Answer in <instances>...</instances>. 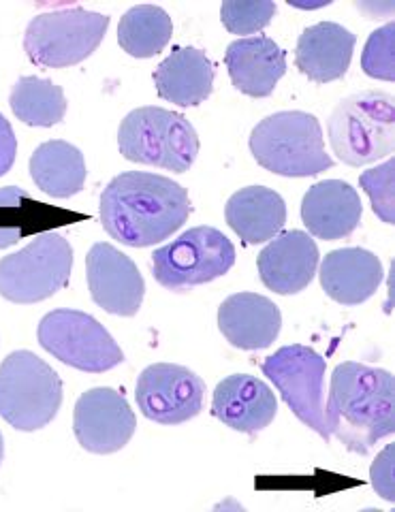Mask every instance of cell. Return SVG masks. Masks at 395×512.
Wrapping results in <instances>:
<instances>
[{"label": "cell", "instance_id": "obj_1", "mask_svg": "<svg viewBox=\"0 0 395 512\" xmlns=\"http://www.w3.org/2000/svg\"><path fill=\"white\" fill-rule=\"evenodd\" d=\"M99 214L103 229L120 244L146 248L182 227L191 216V199L165 175L126 171L103 190Z\"/></svg>", "mask_w": 395, "mask_h": 512}, {"label": "cell", "instance_id": "obj_2", "mask_svg": "<svg viewBox=\"0 0 395 512\" xmlns=\"http://www.w3.org/2000/svg\"><path fill=\"white\" fill-rule=\"evenodd\" d=\"M325 425L349 451L366 455L395 429V384L381 367L340 363L331 376Z\"/></svg>", "mask_w": 395, "mask_h": 512}, {"label": "cell", "instance_id": "obj_3", "mask_svg": "<svg viewBox=\"0 0 395 512\" xmlns=\"http://www.w3.org/2000/svg\"><path fill=\"white\" fill-rule=\"evenodd\" d=\"M250 152L263 169L284 178H308L334 167L323 128L306 111H278L261 120L250 133Z\"/></svg>", "mask_w": 395, "mask_h": 512}, {"label": "cell", "instance_id": "obj_4", "mask_svg": "<svg viewBox=\"0 0 395 512\" xmlns=\"http://www.w3.org/2000/svg\"><path fill=\"white\" fill-rule=\"evenodd\" d=\"M327 135L331 150L351 167L389 156L395 146L393 96L376 90L346 96L327 122Z\"/></svg>", "mask_w": 395, "mask_h": 512}, {"label": "cell", "instance_id": "obj_5", "mask_svg": "<svg viewBox=\"0 0 395 512\" xmlns=\"http://www.w3.org/2000/svg\"><path fill=\"white\" fill-rule=\"evenodd\" d=\"M118 148L131 163L184 173L199 154V137L182 114L163 107H139L122 120Z\"/></svg>", "mask_w": 395, "mask_h": 512}, {"label": "cell", "instance_id": "obj_6", "mask_svg": "<svg viewBox=\"0 0 395 512\" xmlns=\"http://www.w3.org/2000/svg\"><path fill=\"white\" fill-rule=\"evenodd\" d=\"M62 404L60 376L30 350H15L0 365V416L20 431L54 421Z\"/></svg>", "mask_w": 395, "mask_h": 512}, {"label": "cell", "instance_id": "obj_7", "mask_svg": "<svg viewBox=\"0 0 395 512\" xmlns=\"http://www.w3.org/2000/svg\"><path fill=\"white\" fill-rule=\"evenodd\" d=\"M107 28V15L82 7L41 13L26 28L24 50L39 67H73L97 52Z\"/></svg>", "mask_w": 395, "mask_h": 512}, {"label": "cell", "instance_id": "obj_8", "mask_svg": "<svg viewBox=\"0 0 395 512\" xmlns=\"http://www.w3.org/2000/svg\"><path fill=\"white\" fill-rule=\"evenodd\" d=\"M73 248L69 239L47 231L24 250L0 259V295L7 301L39 303L69 284Z\"/></svg>", "mask_w": 395, "mask_h": 512}, {"label": "cell", "instance_id": "obj_9", "mask_svg": "<svg viewBox=\"0 0 395 512\" xmlns=\"http://www.w3.org/2000/svg\"><path fill=\"white\" fill-rule=\"evenodd\" d=\"M235 263L231 239L214 227H195L154 250L152 274L169 291H184L225 276Z\"/></svg>", "mask_w": 395, "mask_h": 512}, {"label": "cell", "instance_id": "obj_10", "mask_svg": "<svg viewBox=\"0 0 395 512\" xmlns=\"http://www.w3.org/2000/svg\"><path fill=\"white\" fill-rule=\"evenodd\" d=\"M37 338L50 355L79 372L103 374L124 361V352L109 331L97 318L79 310L45 314Z\"/></svg>", "mask_w": 395, "mask_h": 512}, {"label": "cell", "instance_id": "obj_11", "mask_svg": "<svg viewBox=\"0 0 395 512\" xmlns=\"http://www.w3.org/2000/svg\"><path fill=\"white\" fill-rule=\"evenodd\" d=\"M261 367L297 419L329 442L331 436L325 425L323 399L325 359L319 352L302 344L282 346L272 357H267Z\"/></svg>", "mask_w": 395, "mask_h": 512}, {"label": "cell", "instance_id": "obj_12", "mask_svg": "<svg viewBox=\"0 0 395 512\" xmlns=\"http://www.w3.org/2000/svg\"><path fill=\"white\" fill-rule=\"evenodd\" d=\"M135 397L146 419L161 425H180L203 410L205 384L188 367L156 363L141 372Z\"/></svg>", "mask_w": 395, "mask_h": 512}, {"label": "cell", "instance_id": "obj_13", "mask_svg": "<svg viewBox=\"0 0 395 512\" xmlns=\"http://www.w3.org/2000/svg\"><path fill=\"white\" fill-rule=\"evenodd\" d=\"M135 412L124 395L109 387L90 389L75 404L73 431L79 446L94 455H109L131 442Z\"/></svg>", "mask_w": 395, "mask_h": 512}, {"label": "cell", "instance_id": "obj_14", "mask_svg": "<svg viewBox=\"0 0 395 512\" xmlns=\"http://www.w3.org/2000/svg\"><path fill=\"white\" fill-rule=\"evenodd\" d=\"M92 301L109 314L135 316L144 303L146 282L137 265L112 244H94L86 256Z\"/></svg>", "mask_w": 395, "mask_h": 512}, {"label": "cell", "instance_id": "obj_15", "mask_svg": "<svg viewBox=\"0 0 395 512\" xmlns=\"http://www.w3.org/2000/svg\"><path fill=\"white\" fill-rule=\"evenodd\" d=\"M261 282L278 295H297L316 276L319 248L304 231H287L274 237L259 254Z\"/></svg>", "mask_w": 395, "mask_h": 512}, {"label": "cell", "instance_id": "obj_16", "mask_svg": "<svg viewBox=\"0 0 395 512\" xmlns=\"http://www.w3.org/2000/svg\"><path fill=\"white\" fill-rule=\"evenodd\" d=\"M278 402L274 391L255 376L233 374L214 391L212 414L227 427L255 436L276 419Z\"/></svg>", "mask_w": 395, "mask_h": 512}, {"label": "cell", "instance_id": "obj_17", "mask_svg": "<svg viewBox=\"0 0 395 512\" xmlns=\"http://www.w3.org/2000/svg\"><path fill=\"white\" fill-rule=\"evenodd\" d=\"M282 316L276 303L257 293H235L218 308V329L240 350L270 348L280 335Z\"/></svg>", "mask_w": 395, "mask_h": 512}, {"label": "cell", "instance_id": "obj_18", "mask_svg": "<svg viewBox=\"0 0 395 512\" xmlns=\"http://www.w3.org/2000/svg\"><path fill=\"white\" fill-rule=\"evenodd\" d=\"M363 214V205L357 190L342 180H325L314 184L302 201V220L308 233L336 242L349 237Z\"/></svg>", "mask_w": 395, "mask_h": 512}, {"label": "cell", "instance_id": "obj_19", "mask_svg": "<svg viewBox=\"0 0 395 512\" xmlns=\"http://www.w3.org/2000/svg\"><path fill=\"white\" fill-rule=\"evenodd\" d=\"M355 43L357 37L342 24H314L299 35L295 64L314 84L336 82L351 67Z\"/></svg>", "mask_w": 395, "mask_h": 512}, {"label": "cell", "instance_id": "obj_20", "mask_svg": "<svg viewBox=\"0 0 395 512\" xmlns=\"http://www.w3.org/2000/svg\"><path fill=\"white\" fill-rule=\"evenodd\" d=\"M225 62L233 86L252 99L270 96L282 75L287 73V56L270 37L233 41L227 47Z\"/></svg>", "mask_w": 395, "mask_h": 512}, {"label": "cell", "instance_id": "obj_21", "mask_svg": "<svg viewBox=\"0 0 395 512\" xmlns=\"http://www.w3.org/2000/svg\"><path fill=\"white\" fill-rule=\"evenodd\" d=\"M383 274V263L374 252L342 248L325 256L319 278L331 299L342 306H359L378 291Z\"/></svg>", "mask_w": 395, "mask_h": 512}, {"label": "cell", "instance_id": "obj_22", "mask_svg": "<svg viewBox=\"0 0 395 512\" xmlns=\"http://www.w3.org/2000/svg\"><path fill=\"white\" fill-rule=\"evenodd\" d=\"M161 99L180 107H197L214 90V64L197 47H176L154 71Z\"/></svg>", "mask_w": 395, "mask_h": 512}, {"label": "cell", "instance_id": "obj_23", "mask_svg": "<svg viewBox=\"0 0 395 512\" xmlns=\"http://www.w3.org/2000/svg\"><path fill=\"white\" fill-rule=\"evenodd\" d=\"M225 218L246 244H263L282 231L287 222V205L272 188L248 186L237 190L227 201Z\"/></svg>", "mask_w": 395, "mask_h": 512}, {"label": "cell", "instance_id": "obj_24", "mask_svg": "<svg viewBox=\"0 0 395 512\" xmlns=\"http://www.w3.org/2000/svg\"><path fill=\"white\" fill-rule=\"evenodd\" d=\"M30 175L45 195L69 199L82 192L86 184L84 154L67 141H45L30 156Z\"/></svg>", "mask_w": 395, "mask_h": 512}, {"label": "cell", "instance_id": "obj_25", "mask_svg": "<svg viewBox=\"0 0 395 512\" xmlns=\"http://www.w3.org/2000/svg\"><path fill=\"white\" fill-rule=\"evenodd\" d=\"M173 35L169 13L156 5H137L126 11L118 26V43L133 58H152L163 52Z\"/></svg>", "mask_w": 395, "mask_h": 512}, {"label": "cell", "instance_id": "obj_26", "mask_svg": "<svg viewBox=\"0 0 395 512\" xmlns=\"http://www.w3.org/2000/svg\"><path fill=\"white\" fill-rule=\"evenodd\" d=\"M9 105L18 120L28 126H56L67 114L65 92L52 79L43 77H20L11 90Z\"/></svg>", "mask_w": 395, "mask_h": 512}, {"label": "cell", "instance_id": "obj_27", "mask_svg": "<svg viewBox=\"0 0 395 512\" xmlns=\"http://www.w3.org/2000/svg\"><path fill=\"white\" fill-rule=\"evenodd\" d=\"M274 15L276 3L272 0H229L220 7V20L233 35H255Z\"/></svg>", "mask_w": 395, "mask_h": 512}, {"label": "cell", "instance_id": "obj_28", "mask_svg": "<svg viewBox=\"0 0 395 512\" xmlns=\"http://www.w3.org/2000/svg\"><path fill=\"white\" fill-rule=\"evenodd\" d=\"M395 24H387L374 30L366 47H363L361 67L363 73L383 82H393L395 77Z\"/></svg>", "mask_w": 395, "mask_h": 512}, {"label": "cell", "instance_id": "obj_29", "mask_svg": "<svg viewBox=\"0 0 395 512\" xmlns=\"http://www.w3.org/2000/svg\"><path fill=\"white\" fill-rule=\"evenodd\" d=\"M393 175H395V160L389 158L387 163L363 171L359 178V186L368 192V197L372 201L374 214L387 224L395 222Z\"/></svg>", "mask_w": 395, "mask_h": 512}, {"label": "cell", "instance_id": "obj_30", "mask_svg": "<svg viewBox=\"0 0 395 512\" xmlns=\"http://www.w3.org/2000/svg\"><path fill=\"white\" fill-rule=\"evenodd\" d=\"M393 461H395V448L393 444H387L381 453L376 455L370 478L374 491L381 495L387 502H395V476H393Z\"/></svg>", "mask_w": 395, "mask_h": 512}, {"label": "cell", "instance_id": "obj_31", "mask_svg": "<svg viewBox=\"0 0 395 512\" xmlns=\"http://www.w3.org/2000/svg\"><path fill=\"white\" fill-rule=\"evenodd\" d=\"M15 154H18V139H15L9 120L0 114V175L13 167Z\"/></svg>", "mask_w": 395, "mask_h": 512}, {"label": "cell", "instance_id": "obj_32", "mask_svg": "<svg viewBox=\"0 0 395 512\" xmlns=\"http://www.w3.org/2000/svg\"><path fill=\"white\" fill-rule=\"evenodd\" d=\"M24 199H30V195L20 186L0 188V207H18Z\"/></svg>", "mask_w": 395, "mask_h": 512}, {"label": "cell", "instance_id": "obj_33", "mask_svg": "<svg viewBox=\"0 0 395 512\" xmlns=\"http://www.w3.org/2000/svg\"><path fill=\"white\" fill-rule=\"evenodd\" d=\"M22 237H24V229L15 227V224H11V227H0V248H9L13 244H18Z\"/></svg>", "mask_w": 395, "mask_h": 512}, {"label": "cell", "instance_id": "obj_34", "mask_svg": "<svg viewBox=\"0 0 395 512\" xmlns=\"http://www.w3.org/2000/svg\"><path fill=\"white\" fill-rule=\"evenodd\" d=\"M5 457V444H3V434H0V463H3Z\"/></svg>", "mask_w": 395, "mask_h": 512}]
</instances>
